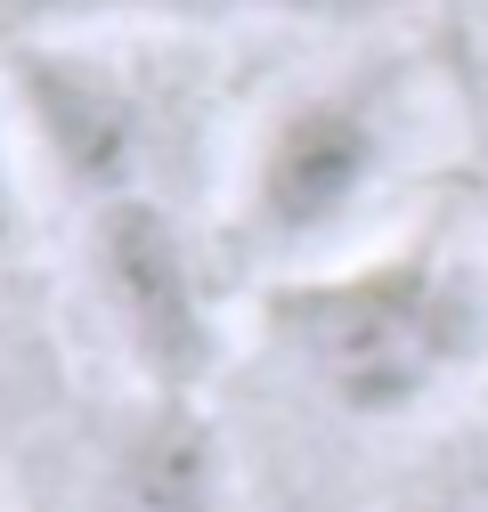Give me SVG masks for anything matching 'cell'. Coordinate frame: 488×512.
<instances>
[{
	"mask_svg": "<svg viewBox=\"0 0 488 512\" xmlns=\"http://www.w3.org/2000/svg\"><path fill=\"white\" fill-rule=\"evenodd\" d=\"M82 261L98 285V317L147 399H196L220 366V293L196 228L163 187L106 196L82 212Z\"/></svg>",
	"mask_w": 488,
	"mask_h": 512,
	"instance_id": "277c9868",
	"label": "cell"
},
{
	"mask_svg": "<svg viewBox=\"0 0 488 512\" xmlns=\"http://www.w3.org/2000/svg\"><path fill=\"white\" fill-rule=\"evenodd\" d=\"M440 163V74L415 49H358L285 82L228 155L220 236L253 285L342 261Z\"/></svg>",
	"mask_w": 488,
	"mask_h": 512,
	"instance_id": "6da1fadb",
	"label": "cell"
},
{
	"mask_svg": "<svg viewBox=\"0 0 488 512\" xmlns=\"http://www.w3.org/2000/svg\"><path fill=\"white\" fill-rule=\"evenodd\" d=\"M253 334L318 407L415 423L488 366V277L440 236H383L253 293Z\"/></svg>",
	"mask_w": 488,
	"mask_h": 512,
	"instance_id": "7a4b0ae2",
	"label": "cell"
},
{
	"mask_svg": "<svg viewBox=\"0 0 488 512\" xmlns=\"http://www.w3.org/2000/svg\"><path fill=\"white\" fill-rule=\"evenodd\" d=\"M25 25H163V33H220V25H383L415 0H17Z\"/></svg>",
	"mask_w": 488,
	"mask_h": 512,
	"instance_id": "5b68a950",
	"label": "cell"
},
{
	"mask_svg": "<svg viewBox=\"0 0 488 512\" xmlns=\"http://www.w3.org/2000/svg\"><path fill=\"white\" fill-rule=\"evenodd\" d=\"M0 90L17 106L33 171L49 187H66L82 212L155 187L171 106L90 25H25V41L0 49Z\"/></svg>",
	"mask_w": 488,
	"mask_h": 512,
	"instance_id": "3957f363",
	"label": "cell"
},
{
	"mask_svg": "<svg viewBox=\"0 0 488 512\" xmlns=\"http://www.w3.org/2000/svg\"><path fill=\"white\" fill-rule=\"evenodd\" d=\"M25 204H33V155H25V131H17L9 90H0V252H17Z\"/></svg>",
	"mask_w": 488,
	"mask_h": 512,
	"instance_id": "8992f818",
	"label": "cell"
}]
</instances>
